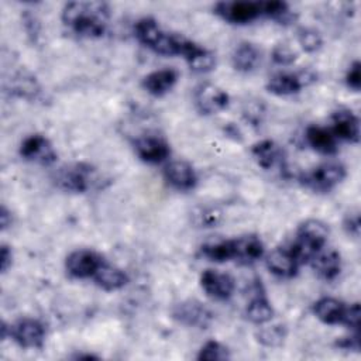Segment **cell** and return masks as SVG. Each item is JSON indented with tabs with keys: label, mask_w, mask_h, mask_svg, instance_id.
<instances>
[{
	"label": "cell",
	"mask_w": 361,
	"mask_h": 361,
	"mask_svg": "<svg viewBox=\"0 0 361 361\" xmlns=\"http://www.w3.org/2000/svg\"><path fill=\"white\" fill-rule=\"evenodd\" d=\"M230 358V353L226 345L216 340H210L203 344L197 354V360H206V361H221Z\"/></svg>",
	"instance_id": "f546056e"
},
{
	"label": "cell",
	"mask_w": 361,
	"mask_h": 361,
	"mask_svg": "<svg viewBox=\"0 0 361 361\" xmlns=\"http://www.w3.org/2000/svg\"><path fill=\"white\" fill-rule=\"evenodd\" d=\"M178 80V72L172 68L158 69L142 79V87L152 96H164Z\"/></svg>",
	"instance_id": "ffe728a7"
},
{
	"label": "cell",
	"mask_w": 361,
	"mask_h": 361,
	"mask_svg": "<svg viewBox=\"0 0 361 361\" xmlns=\"http://www.w3.org/2000/svg\"><path fill=\"white\" fill-rule=\"evenodd\" d=\"M195 104L202 114H216L228 104V94L216 85L202 83L195 90Z\"/></svg>",
	"instance_id": "8fae6325"
},
{
	"label": "cell",
	"mask_w": 361,
	"mask_h": 361,
	"mask_svg": "<svg viewBox=\"0 0 361 361\" xmlns=\"http://www.w3.org/2000/svg\"><path fill=\"white\" fill-rule=\"evenodd\" d=\"M271 58L276 65L288 66L296 61V52L288 44H278L274 47Z\"/></svg>",
	"instance_id": "1f68e13d"
},
{
	"label": "cell",
	"mask_w": 361,
	"mask_h": 361,
	"mask_svg": "<svg viewBox=\"0 0 361 361\" xmlns=\"http://www.w3.org/2000/svg\"><path fill=\"white\" fill-rule=\"evenodd\" d=\"M331 133L337 140L348 142H358L360 140V120L348 109H340L331 116Z\"/></svg>",
	"instance_id": "5bb4252c"
},
{
	"label": "cell",
	"mask_w": 361,
	"mask_h": 361,
	"mask_svg": "<svg viewBox=\"0 0 361 361\" xmlns=\"http://www.w3.org/2000/svg\"><path fill=\"white\" fill-rule=\"evenodd\" d=\"M345 178V168L338 162H324L302 176V182L317 192H329Z\"/></svg>",
	"instance_id": "277c9868"
},
{
	"label": "cell",
	"mask_w": 361,
	"mask_h": 361,
	"mask_svg": "<svg viewBox=\"0 0 361 361\" xmlns=\"http://www.w3.org/2000/svg\"><path fill=\"white\" fill-rule=\"evenodd\" d=\"M314 272L324 281H333L341 271V257L336 250L323 248L310 259Z\"/></svg>",
	"instance_id": "d6986e66"
},
{
	"label": "cell",
	"mask_w": 361,
	"mask_h": 361,
	"mask_svg": "<svg viewBox=\"0 0 361 361\" xmlns=\"http://www.w3.org/2000/svg\"><path fill=\"white\" fill-rule=\"evenodd\" d=\"M245 316L254 324H265L274 317V307L262 293H258L248 302Z\"/></svg>",
	"instance_id": "484cf974"
},
{
	"label": "cell",
	"mask_w": 361,
	"mask_h": 361,
	"mask_svg": "<svg viewBox=\"0 0 361 361\" xmlns=\"http://www.w3.org/2000/svg\"><path fill=\"white\" fill-rule=\"evenodd\" d=\"M298 42L306 52H316L323 45V39L319 31L310 27H303L298 31Z\"/></svg>",
	"instance_id": "4dcf8cb0"
},
{
	"label": "cell",
	"mask_w": 361,
	"mask_h": 361,
	"mask_svg": "<svg viewBox=\"0 0 361 361\" xmlns=\"http://www.w3.org/2000/svg\"><path fill=\"white\" fill-rule=\"evenodd\" d=\"M10 337L23 348H41L45 340V327L37 319L24 317L10 326Z\"/></svg>",
	"instance_id": "52a82bcc"
},
{
	"label": "cell",
	"mask_w": 361,
	"mask_h": 361,
	"mask_svg": "<svg viewBox=\"0 0 361 361\" xmlns=\"http://www.w3.org/2000/svg\"><path fill=\"white\" fill-rule=\"evenodd\" d=\"M200 285L210 298L217 300L228 299L235 288L234 279L228 274H223L214 269H206L200 275Z\"/></svg>",
	"instance_id": "7c38bea8"
},
{
	"label": "cell",
	"mask_w": 361,
	"mask_h": 361,
	"mask_svg": "<svg viewBox=\"0 0 361 361\" xmlns=\"http://www.w3.org/2000/svg\"><path fill=\"white\" fill-rule=\"evenodd\" d=\"M20 155L30 162L39 165H51L56 161V151L51 141L42 134L28 135L20 147Z\"/></svg>",
	"instance_id": "30bf717a"
},
{
	"label": "cell",
	"mask_w": 361,
	"mask_h": 361,
	"mask_svg": "<svg viewBox=\"0 0 361 361\" xmlns=\"http://www.w3.org/2000/svg\"><path fill=\"white\" fill-rule=\"evenodd\" d=\"M316 80V75L312 71H299V72H281L268 79L267 89L268 92L276 96H289L298 93L302 87L310 85Z\"/></svg>",
	"instance_id": "5b68a950"
},
{
	"label": "cell",
	"mask_w": 361,
	"mask_h": 361,
	"mask_svg": "<svg viewBox=\"0 0 361 361\" xmlns=\"http://www.w3.org/2000/svg\"><path fill=\"white\" fill-rule=\"evenodd\" d=\"M80 357H83V355H78V358H80ZM85 358H93V355H85Z\"/></svg>",
	"instance_id": "f35d334b"
},
{
	"label": "cell",
	"mask_w": 361,
	"mask_h": 361,
	"mask_svg": "<svg viewBox=\"0 0 361 361\" xmlns=\"http://www.w3.org/2000/svg\"><path fill=\"white\" fill-rule=\"evenodd\" d=\"M214 13L231 24H247L262 16L261 1H220Z\"/></svg>",
	"instance_id": "8992f818"
},
{
	"label": "cell",
	"mask_w": 361,
	"mask_h": 361,
	"mask_svg": "<svg viewBox=\"0 0 361 361\" xmlns=\"http://www.w3.org/2000/svg\"><path fill=\"white\" fill-rule=\"evenodd\" d=\"M103 257L93 250H75L65 259V268L73 278H93L99 267L103 264Z\"/></svg>",
	"instance_id": "9c48e42d"
},
{
	"label": "cell",
	"mask_w": 361,
	"mask_h": 361,
	"mask_svg": "<svg viewBox=\"0 0 361 361\" xmlns=\"http://www.w3.org/2000/svg\"><path fill=\"white\" fill-rule=\"evenodd\" d=\"M110 8L103 1H69L62 8V23L76 35L99 38L104 34Z\"/></svg>",
	"instance_id": "6da1fadb"
},
{
	"label": "cell",
	"mask_w": 361,
	"mask_h": 361,
	"mask_svg": "<svg viewBox=\"0 0 361 361\" xmlns=\"http://www.w3.org/2000/svg\"><path fill=\"white\" fill-rule=\"evenodd\" d=\"M329 238V227L317 219L305 220L296 233L295 243L289 247L299 265L310 262V259L324 247Z\"/></svg>",
	"instance_id": "7a4b0ae2"
},
{
	"label": "cell",
	"mask_w": 361,
	"mask_h": 361,
	"mask_svg": "<svg viewBox=\"0 0 361 361\" xmlns=\"http://www.w3.org/2000/svg\"><path fill=\"white\" fill-rule=\"evenodd\" d=\"M306 141L317 152L331 155L337 152V138L331 130L320 126H309L306 128Z\"/></svg>",
	"instance_id": "603a6c76"
},
{
	"label": "cell",
	"mask_w": 361,
	"mask_h": 361,
	"mask_svg": "<svg viewBox=\"0 0 361 361\" xmlns=\"http://www.w3.org/2000/svg\"><path fill=\"white\" fill-rule=\"evenodd\" d=\"M341 324H344L353 330L358 329V324H360V305L358 303H351V305L345 306Z\"/></svg>",
	"instance_id": "d6a6232c"
},
{
	"label": "cell",
	"mask_w": 361,
	"mask_h": 361,
	"mask_svg": "<svg viewBox=\"0 0 361 361\" xmlns=\"http://www.w3.org/2000/svg\"><path fill=\"white\" fill-rule=\"evenodd\" d=\"M172 316L188 327L206 329L213 320V313L199 300L189 299L173 306Z\"/></svg>",
	"instance_id": "ba28073f"
},
{
	"label": "cell",
	"mask_w": 361,
	"mask_h": 361,
	"mask_svg": "<svg viewBox=\"0 0 361 361\" xmlns=\"http://www.w3.org/2000/svg\"><path fill=\"white\" fill-rule=\"evenodd\" d=\"M93 172V168L87 164H71L59 168L54 176V180L56 186L65 192L83 193L92 186Z\"/></svg>",
	"instance_id": "3957f363"
},
{
	"label": "cell",
	"mask_w": 361,
	"mask_h": 361,
	"mask_svg": "<svg viewBox=\"0 0 361 361\" xmlns=\"http://www.w3.org/2000/svg\"><path fill=\"white\" fill-rule=\"evenodd\" d=\"M0 224H1V228H7L10 224H11V216H10V212L1 206V212H0Z\"/></svg>",
	"instance_id": "74e56055"
},
{
	"label": "cell",
	"mask_w": 361,
	"mask_h": 361,
	"mask_svg": "<svg viewBox=\"0 0 361 361\" xmlns=\"http://www.w3.org/2000/svg\"><path fill=\"white\" fill-rule=\"evenodd\" d=\"M344 228L350 235L358 237V234H360V216H358L357 212L347 214V217L344 219Z\"/></svg>",
	"instance_id": "e575fe53"
},
{
	"label": "cell",
	"mask_w": 361,
	"mask_h": 361,
	"mask_svg": "<svg viewBox=\"0 0 361 361\" xmlns=\"http://www.w3.org/2000/svg\"><path fill=\"white\" fill-rule=\"evenodd\" d=\"M267 267L279 278H292L298 272L299 262L289 248H275L267 257Z\"/></svg>",
	"instance_id": "ac0fdd59"
},
{
	"label": "cell",
	"mask_w": 361,
	"mask_h": 361,
	"mask_svg": "<svg viewBox=\"0 0 361 361\" xmlns=\"http://www.w3.org/2000/svg\"><path fill=\"white\" fill-rule=\"evenodd\" d=\"M336 345H337L338 348H343V350H354V351H358V350H360L358 334L355 333L354 336L343 337V338H340V340L336 341Z\"/></svg>",
	"instance_id": "d590c367"
},
{
	"label": "cell",
	"mask_w": 361,
	"mask_h": 361,
	"mask_svg": "<svg viewBox=\"0 0 361 361\" xmlns=\"http://www.w3.org/2000/svg\"><path fill=\"white\" fill-rule=\"evenodd\" d=\"M93 279L97 286L109 292L118 290L128 283V275L118 267L109 264L106 259L93 275Z\"/></svg>",
	"instance_id": "44dd1931"
},
{
	"label": "cell",
	"mask_w": 361,
	"mask_h": 361,
	"mask_svg": "<svg viewBox=\"0 0 361 361\" xmlns=\"http://www.w3.org/2000/svg\"><path fill=\"white\" fill-rule=\"evenodd\" d=\"M251 154L257 164L267 171L283 165V151L272 140H262L255 142L251 147Z\"/></svg>",
	"instance_id": "e0dca14e"
},
{
	"label": "cell",
	"mask_w": 361,
	"mask_h": 361,
	"mask_svg": "<svg viewBox=\"0 0 361 361\" xmlns=\"http://www.w3.org/2000/svg\"><path fill=\"white\" fill-rule=\"evenodd\" d=\"M168 183L178 190H190L196 186L197 176L193 166L186 161H172L164 169Z\"/></svg>",
	"instance_id": "9a60e30c"
},
{
	"label": "cell",
	"mask_w": 361,
	"mask_h": 361,
	"mask_svg": "<svg viewBox=\"0 0 361 361\" xmlns=\"http://www.w3.org/2000/svg\"><path fill=\"white\" fill-rule=\"evenodd\" d=\"M0 258H1V271L6 272L8 269V267L11 265V261H13V252H11L10 247H7L6 244L1 245Z\"/></svg>",
	"instance_id": "8d00e7d4"
},
{
	"label": "cell",
	"mask_w": 361,
	"mask_h": 361,
	"mask_svg": "<svg viewBox=\"0 0 361 361\" xmlns=\"http://www.w3.org/2000/svg\"><path fill=\"white\" fill-rule=\"evenodd\" d=\"M134 32L137 39L152 51H155V48L158 47V44L161 42L165 34V31L159 27V24L151 17H144L138 20L135 23Z\"/></svg>",
	"instance_id": "d4e9b609"
},
{
	"label": "cell",
	"mask_w": 361,
	"mask_h": 361,
	"mask_svg": "<svg viewBox=\"0 0 361 361\" xmlns=\"http://www.w3.org/2000/svg\"><path fill=\"white\" fill-rule=\"evenodd\" d=\"M185 61L188 62L189 68L196 73H207L216 66L214 55L200 45H197L195 51L185 58Z\"/></svg>",
	"instance_id": "4316f807"
},
{
	"label": "cell",
	"mask_w": 361,
	"mask_h": 361,
	"mask_svg": "<svg viewBox=\"0 0 361 361\" xmlns=\"http://www.w3.org/2000/svg\"><path fill=\"white\" fill-rule=\"evenodd\" d=\"M203 257L214 262L233 261V243L231 240H220L214 243H207L200 248Z\"/></svg>",
	"instance_id": "83f0119b"
},
{
	"label": "cell",
	"mask_w": 361,
	"mask_h": 361,
	"mask_svg": "<svg viewBox=\"0 0 361 361\" xmlns=\"http://www.w3.org/2000/svg\"><path fill=\"white\" fill-rule=\"evenodd\" d=\"M255 337L265 347H278L283 343L286 337V327L282 324L262 327L257 331Z\"/></svg>",
	"instance_id": "f1b7e54d"
},
{
	"label": "cell",
	"mask_w": 361,
	"mask_h": 361,
	"mask_svg": "<svg viewBox=\"0 0 361 361\" xmlns=\"http://www.w3.org/2000/svg\"><path fill=\"white\" fill-rule=\"evenodd\" d=\"M233 261L240 264H252L264 255V244L259 237L254 234L241 235L231 240Z\"/></svg>",
	"instance_id": "2e32d148"
},
{
	"label": "cell",
	"mask_w": 361,
	"mask_h": 361,
	"mask_svg": "<svg viewBox=\"0 0 361 361\" xmlns=\"http://www.w3.org/2000/svg\"><path fill=\"white\" fill-rule=\"evenodd\" d=\"M233 66L240 72H252L261 62L259 49L251 42H241L231 56Z\"/></svg>",
	"instance_id": "cb8c5ba5"
},
{
	"label": "cell",
	"mask_w": 361,
	"mask_h": 361,
	"mask_svg": "<svg viewBox=\"0 0 361 361\" xmlns=\"http://www.w3.org/2000/svg\"><path fill=\"white\" fill-rule=\"evenodd\" d=\"M360 62L358 61H354L351 65H350V68H348V71H347V73H345V83H347V86L350 87V89H353V90H360V87H361V72H360Z\"/></svg>",
	"instance_id": "836d02e7"
},
{
	"label": "cell",
	"mask_w": 361,
	"mask_h": 361,
	"mask_svg": "<svg viewBox=\"0 0 361 361\" xmlns=\"http://www.w3.org/2000/svg\"><path fill=\"white\" fill-rule=\"evenodd\" d=\"M134 149L138 158L148 164H159L171 154L168 142L155 135H144L137 138L134 141Z\"/></svg>",
	"instance_id": "4fadbf2b"
},
{
	"label": "cell",
	"mask_w": 361,
	"mask_h": 361,
	"mask_svg": "<svg viewBox=\"0 0 361 361\" xmlns=\"http://www.w3.org/2000/svg\"><path fill=\"white\" fill-rule=\"evenodd\" d=\"M345 303L336 298H320L313 303L314 316L326 324H341Z\"/></svg>",
	"instance_id": "7402d4cb"
}]
</instances>
